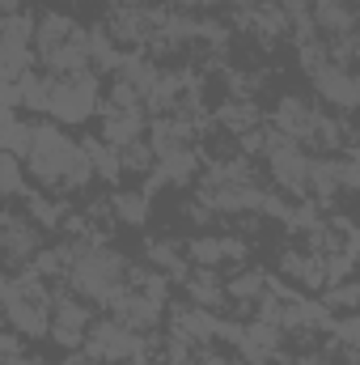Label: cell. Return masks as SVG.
<instances>
[{"label":"cell","mask_w":360,"mask_h":365,"mask_svg":"<svg viewBox=\"0 0 360 365\" xmlns=\"http://www.w3.org/2000/svg\"><path fill=\"white\" fill-rule=\"evenodd\" d=\"M127 259L102 242H90V247H77L73 264H68V280H73V293L85 297L90 306H110L127 284Z\"/></svg>","instance_id":"cell-1"},{"label":"cell","mask_w":360,"mask_h":365,"mask_svg":"<svg viewBox=\"0 0 360 365\" xmlns=\"http://www.w3.org/2000/svg\"><path fill=\"white\" fill-rule=\"evenodd\" d=\"M77 162H81V145H77V140H68L60 123H51V119L34 123L26 166H30V175L43 182V187H60L64 175H68Z\"/></svg>","instance_id":"cell-2"},{"label":"cell","mask_w":360,"mask_h":365,"mask_svg":"<svg viewBox=\"0 0 360 365\" xmlns=\"http://www.w3.org/2000/svg\"><path fill=\"white\" fill-rule=\"evenodd\" d=\"M97 110V73H73V77H51V98H47V115H55V123H85Z\"/></svg>","instance_id":"cell-3"},{"label":"cell","mask_w":360,"mask_h":365,"mask_svg":"<svg viewBox=\"0 0 360 365\" xmlns=\"http://www.w3.org/2000/svg\"><path fill=\"white\" fill-rule=\"evenodd\" d=\"M314 119H318V110H314L305 98H297V93H284V98L275 102V110H271L275 132H280V136H288V140H297V145H305V140H309Z\"/></svg>","instance_id":"cell-4"},{"label":"cell","mask_w":360,"mask_h":365,"mask_svg":"<svg viewBox=\"0 0 360 365\" xmlns=\"http://www.w3.org/2000/svg\"><path fill=\"white\" fill-rule=\"evenodd\" d=\"M110 310H115V323H123L127 331L149 336V331L162 323V310H166V306L149 302V297H144V293H136V289H123V293L110 302Z\"/></svg>","instance_id":"cell-5"},{"label":"cell","mask_w":360,"mask_h":365,"mask_svg":"<svg viewBox=\"0 0 360 365\" xmlns=\"http://www.w3.org/2000/svg\"><path fill=\"white\" fill-rule=\"evenodd\" d=\"M314 90L322 93L327 102L344 106V110H352V106H356V77H352V68H344V64L322 60V64L314 68Z\"/></svg>","instance_id":"cell-6"},{"label":"cell","mask_w":360,"mask_h":365,"mask_svg":"<svg viewBox=\"0 0 360 365\" xmlns=\"http://www.w3.org/2000/svg\"><path fill=\"white\" fill-rule=\"evenodd\" d=\"M97 110H102V140H106L110 149H123V145L140 140L144 128H149L144 110H115V106H106V102H102Z\"/></svg>","instance_id":"cell-7"},{"label":"cell","mask_w":360,"mask_h":365,"mask_svg":"<svg viewBox=\"0 0 360 365\" xmlns=\"http://www.w3.org/2000/svg\"><path fill=\"white\" fill-rule=\"evenodd\" d=\"M182 289H186V297H191V306H199V310H221L229 297H225V284L216 280V268H195V272L182 276Z\"/></svg>","instance_id":"cell-8"},{"label":"cell","mask_w":360,"mask_h":365,"mask_svg":"<svg viewBox=\"0 0 360 365\" xmlns=\"http://www.w3.org/2000/svg\"><path fill=\"white\" fill-rule=\"evenodd\" d=\"M47 306H51V314H55V327H68V331H90V323L97 319L93 314V306L85 297H77V293H51L47 297Z\"/></svg>","instance_id":"cell-9"},{"label":"cell","mask_w":360,"mask_h":365,"mask_svg":"<svg viewBox=\"0 0 360 365\" xmlns=\"http://www.w3.org/2000/svg\"><path fill=\"white\" fill-rule=\"evenodd\" d=\"M73 34H77V21H73L68 13H43V17L34 21V60L47 56V51H55V47L68 43Z\"/></svg>","instance_id":"cell-10"},{"label":"cell","mask_w":360,"mask_h":365,"mask_svg":"<svg viewBox=\"0 0 360 365\" xmlns=\"http://www.w3.org/2000/svg\"><path fill=\"white\" fill-rule=\"evenodd\" d=\"M314 26L327 34H352L356 30L352 0H314Z\"/></svg>","instance_id":"cell-11"},{"label":"cell","mask_w":360,"mask_h":365,"mask_svg":"<svg viewBox=\"0 0 360 365\" xmlns=\"http://www.w3.org/2000/svg\"><path fill=\"white\" fill-rule=\"evenodd\" d=\"M30 136H34V123H26V119H17V115H4V119H0V153H13L17 162H26Z\"/></svg>","instance_id":"cell-12"},{"label":"cell","mask_w":360,"mask_h":365,"mask_svg":"<svg viewBox=\"0 0 360 365\" xmlns=\"http://www.w3.org/2000/svg\"><path fill=\"white\" fill-rule=\"evenodd\" d=\"M149 200H153V195H144V191H115V195H110V208H115V217H119L123 225L140 230V225L149 221Z\"/></svg>","instance_id":"cell-13"},{"label":"cell","mask_w":360,"mask_h":365,"mask_svg":"<svg viewBox=\"0 0 360 365\" xmlns=\"http://www.w3.org/2000/svg\"><path fill=\"white\" fill-rule=\"evenodd\" d=\"M144 251H149V264H153L157 272H166L170 280H182V276L191 272V268H186V259L179 255V247H174L170 238H153Z\"/></svg>","instance_id":"cell-14"},{"label":"cell","mask_w":360,"mask_h":365,"mask_svg":"<svg viewBox=\"0 0 360 365\" xmlns=\"http://www.w3.org/2000/svg\"><path fill=\"white\" fill-rule=\"evenodd\" d=\"M263 289H268V280H263V272H233L229 280H225V297H233L242 310L250 306V302H259L263 297Z\"/></svg>","instance_id":"cell-15"},{"label":"cell","mask_w":360,"mask_h":365,"mask_svg":"<svg viewBox=\"0 0 360 365\" xmlns=\"http://www.w3.org/2000/svg\"><path fill=\"white\" fill-rule=\"evenodd\" d=\"M47 98H51V77L30 73V68L17 77V102H21L26 110H47Z\"/></svg>","instance_id":"cell-16"},{"label":"cell","mask_w":360,"mask_h":365,"mask_svg":"<svg viewBox=\"0 0 360 365\" xmlns=\"http://www.w3.org/2000/svg\"><path fill=\"white\" fill-rule=\"evenodd\" d=\"M339 158H309V179L305 182H314V195L318 200H327V195H335L339 191Z\"/></svg>","instance_id":"cell-17"},{"label":"cell","mask_w":360,"mask_h":365,"mask_svg":"<svg viewBox=\"0 0 360 365\" xmlns=\"http://www.w3.org/2000/svg\"><path fill=\"white\" fill-rule=\"evenodd\" d=\"M81 153L90 158L93 175H106V179H119V149H110L106 140H81Z\"/></svg>","instance_id":"cell-18"},{"label":"cell","mask_w":360,"mask_h":365,"mask_svg":"<svg viewBox=\"0 0 360 365\" xmlns=\"http://www.w3.org/2000/svg\"><path fill=\"white\" fill-rule=\"evenodd\" d=\"M216 115H221V123H225L229 132H238V136H242V132H250V128H259V115H255V102H242V98H233V102H225V106H221Z\"/></svg>","instance_id":"cell-19"},{"label":"cell","mask_w":360,"mask_h":365,"mask_svg":"<svg viewBox=\"0 0 360 365\" xmlns=\"http://www.w3.org/2000/svg\"><path fill=\"white\" fill-rule=\"evenodd\" d=\"M153 149L144 145V140H132V145H123L119 149V170L123 175H144V170H153Z\"/></svg>","instance_id":"cell-20"},{"label":"cell","mask_w":360,"mask_h":365,"mask_svg":"<svg viewBox=\"0 0 360 365\" xmlns=\"http://www.w3.org/2000/svg\"><path fill=\"white\" fill-rule=\"evenodd\" d=\"M356 302H360V284L356 280H335V284H327V310H356Z\"/></svg>","instance_id":"cell-21"},{"label":"cell","mask_w":360,"mask_h":365,"mask_svg":"<svg viewBox=\"0 0 360 365\" xmlns=\"http://www.w3.org/2000/svg\"><path fill=\"white\" fill-rule=\"evenodd\" d=\"M64 212H68V204H55L47 195H30V217L38 221V230H55L64 221Z\"/></svg>","instance_id":"cell-22"},{"label":"cell","mask_w":360,"mask_h":365,"mask_svg":"<svg viewBox=\"0 0 360 365\" xmlns=\"http://www.w3.org/2000/svg\"><path fill=\"white\" fill-rule=\"evenodd\" d=\"M186 259L195 268H221V238H191L186 242Z\"/></svg>","instance_id":"cell-23"},{"label":"cell","mask_w":360,"mask_h":365,"mask_svg":"<svg viewBox=\"0 0 360 365\" xmlns=\"http://www.w3.org/2000/svg\"><path fill=\"white\" fill-rule=\"evenodd\" d=\"M26 182H21V166L13 153H0V195H21Z\"/></svg>","instance_id":"cell-24"},{"label":"cell","mask_w":360,"mask_h":365,"mask_svg":"<svg viewBox=\"0 0 360 365\" xmlns=\"http://www.w3.org/2000/svg\"><path fill=\"white\" fill-rule=\"evenodd\" d=\"M0 365H43V361L30 357V353H13V357H0Z\"/></svg>","instance_id":"cell-25"},{"label":"cell","mask_w":360,"mask_h":365,"mask_svg":"<svg viewBox=\"0 0 360 365\" xmlns=\"http://www.w3.org/2000/svg\"><path fill=\"white\" fill-rule=\"evenodd\" d=\"M288 365H335V361H322V357H297V361H288Z\"/></svg>","instance_id":"cell-26"}]
</instances>
